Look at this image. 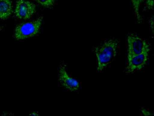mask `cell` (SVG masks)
<instances>
[{
  "mask_svg": "<svg viewBox=\"0 0 154 116\" xmlns=\"http://www.w3.org/2000/svg\"><path fill=\"white\" fill-rule=\"evenodd\" d=\"M118 41L115 39H108L102 42L94 49L97 61V71L105 68L115 57Z\"/></svg>",
  "mask_w": 154,
  "mask_h": 116,
  "instance_id": "6da1fadb",
  "label": "cell"
},
{
  "mask_svg": "<svg viewBox=\"0 0 154 116\" xmlns=\"http://www.w3.org/2000/svg\"><path fill=\"white\" fill-rule=\"evenodd\" d=\"M39 17L35 20L21 23L15 27L14 36L17 40L29 38L37 34L39 32L42 20Z\"/></svg>",
  "mask_w": 154,
  "mask_h": 116,
  "instance_id": "7a4b0ae2",
  "label": "cell"
},
{
  "mask_svg": "<svg viewBox=\"0 0 154 116\" xmlns=\"http://www.w3.org/2000/svg\"><path fill=\"white\" fill-rule=\"evenodd\" d=\"M58 78L59 82L65 89L71 92H75L79 89L80 86L79 82L69 75L66 65L62 64L59 66Z\"/></svg>",
  "mask_w": 154,
  "mask_h": 116,
  "instance_id": "3957f363",
  "label": "cell"
},
{
  "mask_svg": "<svg viewBox=\"0 0 154 116\" xmlns=\"http://www.w3.org/2000/svg\"><path fill=\"white\" fill-rule=\"evenodd\" d=\"M128 57L138 55L149 49L146 42L136 34L131 33L127 37Z\"/></svg>",
  "mask_w": 154,
  "mask_h": 116,
  "instance_id": "277c9868",
  "label": "cell"
},
{
  "mask_svg": "<svg viewBox=\"0 0 154 116\" xmlns=\"http://www.w3.org/2000/svg\"><path fill=\"white\" fill-rule=\"evenodd\" d=\"M35 11V6L32 3L24 0H18L17 1L15 14L17 18L24 20L29 19Z\"/></svg>",
  "mask_w": 154,
  "mask_h": 116,
  "instance_id": "5b68a950",
  "label": "cell"
},
{
  "mask_svg": "<svg viewBox=\"0 0 154 116\" xmlns=\"http://www.w3.org/2000/svg\"><path fill=\"white\" fill-rule=\"evenodd\" d=\"M149 51L148 49L140 54L128 57L127 70L128 73L140 70L144 67L148 59Z\"/></svg>",
  "mask_w": 154,
  "mask_h": 116,
  "instance_id": "8992f818",
  "label": "cell"
},
{
  "mask_svg": "<svg viewBox=\"0 0 154 116\" xmlns=\"http://www.w3.org/2000/svg\"><path fill=\"white\" fill-rule=\"evenodd\" d=\"M12 12V2L11 0H0V18L5 19Z\"/></svg>",
  "mask_w": 154,
  "mask_h": 116,
  "instance_id": "52a82bcc",
  "label": "cell"
},
{
  "mask_svg": "<svg viewBox=\"0 0 154 116\" xmlns=\"http://www.w3.org/2000/svg\"><path fill=\"white\" fill-rule=\"evenodd\" d=\"M131 1L134 12L138 23H140L141 21V18L139 13V8L141 3L143 0H131Z\"/></svg>",
  "mask_w": 154,
  "mask_h": 116,
  "instance_id": "ba28073f",
  "label": "cell"
},
{
  "mask_svg": "<svg viewBox=\"0 0 154 116\" xmlns=\"http://www.w3.org/2000/svg\"><path fill=\"white\" fill-rule=\"evenodd\" d=\"M41 5L46 7H49L52 5L54 0H36Z\"/></svg>",
  "mask_w": 154,
  "mask_h": 116,
  "instance_id": "9c48e42d",
  "label": "cell"
},
{
  "mask_svg": "<svg viewBox=\"0 0 154 116\" xmlns=\"http://www.w3.org/2000/svg\"><path fill=\"white\" fill-rule=\"evenodd\" d=\"M146 5L149 9H153L154 5L153 0H146Z\"/></svg>",
  "mask_w": 154,
  "mask_h": 116,
  "instance_id": "30bf717a",
  "label": "cell"
},
{
  "mask_svg": "<svg viewBox=\"0 0 154 116\" xmlns=\"http://www.w3.org/2000/svg\"><path fill=\"white\" fill-rule=\"evenodd\" d=\"M142 112L145 115H151L152 114L150 112L146 110L142 109L141 110Z\"/></svg>",
  "mask_w": 154,
  "mask_h": 116,
  "instance_id": "8fae6325",
  "label": "cell"
},
{
  "mask_svg": "<svg viewBox=\"0 0 154 116\" xmlns=\"http://www.w3.org/2000/svg\"><path fill=\"white\" fill-rule=\"evenodd\" d=\"M39 114H38V113L36 111H34L33 112H32L30 113V114H29L30 115H35L37 116Z\"/></svg>",
  "mask_w": 154,
  "mask_h": 116,
  "instance_id": "7c38bea8",
  "label": "cell"
},
{
  "mask_svg": "<svg viewBox=\"0 0 154 116\" xmlns=\"http://www.w3.org/2000/svg\"><path fill=\"white\" fill-rule=\"evenodd\" d=\"M1 29H2V27H0V31L1 30Z\"/></svg>",
  "mask_w": 154,
  "mask_h": 116,
  "instance_id": "4fadbf2b",
  "label": "cell"
}]
</instances>
